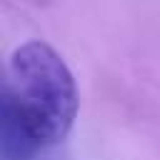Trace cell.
I'll list each match as a JSON object with an SVG mask.
<instances>
[{
  "label": "cell",
  "mask_w": 160,
  "mask_h": 160,
  "mask_svg": "<svg viewBox=\"0 0 160 160\" xmlns=\"http://www.w3.org/2000/svg\"><path fill=\"white\" fill-rule=\"evenodd\" d=\"M2 115L15 120L42 150L70 132L78 115V90L65 60L42 40L20 45L5 72Z\"/></svg>",
  "instance_id": "1"
}]
</instances>
